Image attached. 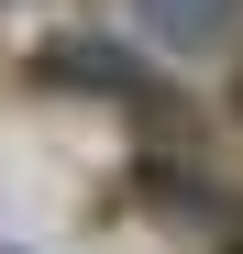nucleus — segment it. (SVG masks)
Segmentation results:
<instances>
[{
	"instance_id": "7ed1b4c3",
	"label": "nucleus",
	"mask_w": 243,
	"mask_h": 254,
	"mask_svg": "<svg viewBox=\"0 0 243 254\" xmlns=\"http://www.w3.org/2000/svg\"><path fill=\"white\" fill-rule=\"evenodd\" d=\"M232 254H243V243H232Z\"/></svg>"
},
{
	"instance_id": "f03ea898",
	"label": "nucleus",
	"mask_w": 243,
	"mask_h": 254,
	"mask_svg": "<svg viewBox=\"0 0 243 254\" xmlns=\"http://www.w3.org/2000/svg\"><path fill=\"white\" fill-rule=\"evenodd\" d=\"M133 11H144V33H155L166 56H221L243 0H133Z\"/></svg>"
},
{
	"instance_id": "f257e3e1",
	"label": "nucleus",
	"mask_w": 243,
	"mask_h": 254,
	"mask_svg": "<svg viewBox=\"0 0 243 254\" xmlns=\"http://www.w3.org/2000/svg\"><path fill=\"white\" fill-rule=\"evenodd\" d=\"M33 89H89V100H144L155 77L122 56V45H100V33H56V45H33Z\"/></svg>"
}]
</instances>
